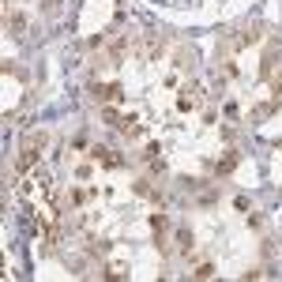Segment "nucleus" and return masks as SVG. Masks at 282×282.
<instances>
[{
	"mask_svg": "<svg viewBox=\"0 0 282 282\" xmlns=\"http://www.w3.org/2000/svg\"><path fill=\"white\" fill-rule=\"evenodd\" d=\"M45 143V132H30L27 143H23V155H19V173H27L34 162H38V147Z\"/></svg>",
	"mask_w": 282,
	"mask_h": 282,
	"instance_id": "obj_1",
	"label": "nucleus"
}]
</instances>
